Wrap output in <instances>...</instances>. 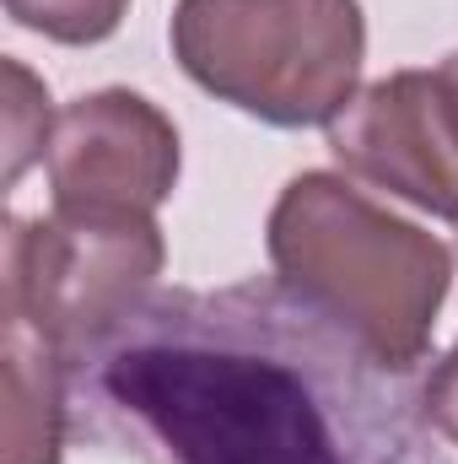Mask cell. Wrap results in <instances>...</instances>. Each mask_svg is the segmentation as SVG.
I'll use <instances>...</instances> for the list:
<instances>
[{"label": "cell", "instance_id": "11", "mask_svg": "<svg viewBox=\"0 0 458 464\" xmlns=\"http://www.w3.org/2000/svg\"><path fill=\"white\" fill-rule=\"evenodd\" d=\"M437 92H443V109H448V124H453V140H458V54L437 65Z\"/></svg>", "mask_w": 458, "mask_h": 464}, {"label": "cell", "instance_id": "9", "mask_svg": "<svg viewBox=\"0 0 458 464\" xmlns=\"http://www.w3.org/2000/svg\"><path fill=\"white\" fill-rule=\"evenodd\" d=\"M5 82H11V109H5V184H16L22 179V168L33 162V157H43V140L27 130V119L33 114H49V92L16 65V60H5Z\"/></svg>", "mask_w": 458, "mask_h": 464}, {"label": "cell", "instance_id": "4", "mask_svg": "<svg viewBox=\"0 0 458 464\" xmlns=\"http://www.w3.org/2000/svg\"><path fill=\"white\" fill-rule=\"evenodd\" d=\"M162 270L151 217L54 211L49 222H5V319L33 324L54 346H81L114 308L140 297Z\"/></svg>", "mask_w": 458, "mask_h": 464}, {"label": "cell", "instance_id": "3", "mask_svg": "<svg viewBox=\"0 0 458 464\" xmlns=\"http://www.w3.org/2000/svg\"><path fill=\"white\" fill-rule=\"evenodd\" d=\"M173 54L195 87L297 130L356 98L367 22L356 0H178Z\"/></svg>", "mask_w": 458, "mask_h": 464}, {"label": "cell", "instance_id": "2", "mask_svg": "<svg viewBox=\"0 0 458 464\" xmlns=\"http://www.w3.org/2000/svg\"><path fill=\"white\" fill-rule=\"evenodd\" d=\"M281 281L356 330L388 367L415 372L448 297V248L432 232L377 211L335 173H302L270 211Z\"/></svg>", "mask_w": 458, "mask_h": 464}, {"label": "cell", "instance_id": "1", "mask_svg": "<svg viewBox=\"0 0 458 464\" xmlns=\"http://www.w3.org/2000/svg\"><path fill=\"white\" fill-rule=\"evenodd\" d=\"M71 362V416L157 464H453L405 367L286 281L146 286Z\"/></svg>", "mask_w": 458, "mask_h": 464}, {"label": "cell", "instance_id": "8", "mask_svg": "<svg viewBox=\"0 0 458 464\" xmlns=\"http://www.w3.org/2000/svg\"><path fill=\"white\" fill-rule=\"evenodd\" d=\"M5 11L54 44H103L124 22L129 0H5Z\"/></svg>", "mask_w": 458, "mask_h": 464}, {"label": "cell", "instance_id": "7", "mask_svg": "<svg viewBox=\"0 0 458 464\" xmlns=\"http://www.w3.org/2000/svg\"><path fill=\"white\" fill-rule=\"evenodd\" d=\"M71 427V362L49 335L5 319V464H60Z\"/></svg>", "mask_w": 458, "mask_h": 464}, {"label": "cell", "instance_id": "10", "mask_svg": "<svg viewBox=\"0 0 458 464\" xmlns=\"http://www.w3.org/2000/svg\"><path fill=\"white\" fill-rule=\"evenodd\" d=\"M421 405H426V421L458 443V346L437 362V372L426 378V389H421Z\"/></svg>", "mask_w": 458, "mask_h": 464}, {"label": "cell", "instance_id": "5", "mask_svg": "<svg viewBox=\"0 0 458 464\" xmlns=\"http://www.w3.org/2000/svg\"><path fill=\"white\" fill-rule=\"evenodd\" d=\"M54 211L151 217L178 184V130L140 92H92L49 135Z\"/></svg>", "mask_w": 458, "mask_h": 464}, {"label": "cell", "instance_id": "6", "mask_svg": "<svg viewBox=\"0 0 458 464\" xmlns=\"http://www.w3.org/2000/svg\"><path fill=\"white\" fill-rule=\"evenodd\" d=\"M329 151L345 168L432 217L458 222V140L437 71H399L329 119Z\"/></svg>", "mask_w": 458, "mask_h": 464}]
</instances>
